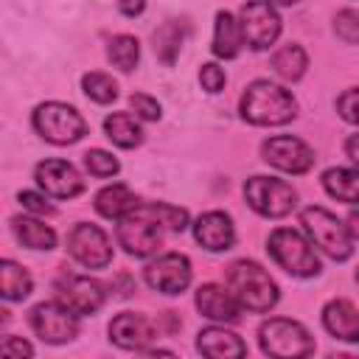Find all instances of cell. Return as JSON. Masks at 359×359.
Listing matches in <instances>:
<instances>
[{
    "label": "cell",
    "mask_w": 359,
    "mask_h": 359,
    "mask_svg": "<svg viewBox=\"0 0 359 359\" xmlns=\"http://www.w3.org/2000/svg\"><path fill=\"white\" fill-rule=\"evenodd\" d=\"M241 118L252 126H283L297 115V101L292 93L269 79L252 81L241 95Z\"/></svg>",
    "instance_id": "6da1fadb"
},
{
    "label": "cell",
    "mask_w": 359,
    "mask_h": 359,
    "mask_svg": "<svg viewBox=\"0 0 359 359\" xmlns=\"http://www.w3.org/2000/svg\"><path fill=\"white\" fill-rule=\"evenodd\" d=\"M227 286L238 297L241 309L264 314L278 303V283L269 278V272L255 261H236L227 266Z\"/></svg>",
    "instance_id": "7a4b0ae2"
},
{
    "label": "cell",
    "mask_w": 359,
    "mask_h": 359,
    "mask_svg": "<svg viewBox=\"0 0 359 359\" xmlns=\"http://www.w3.org/2000/svg\"><path fill=\"white\" fill-rule=\"evenodd\" d=\"M300 224L309 233V241L320 247L334 261H348L353 255V238L348 233V224H342L331 210L311 205L300 210Z\"/></svg>",
    "instance_id": "3957f363"
},
{
    "label": "cell",
    "mask_w": 359,
    "mask_h": 359,
    "mask_svg": "<svg viewBox=\"0 0 359 359\" xmlns=\"http://www.w3.org/2000/svg\"><path fill=\"white\" fill-rule=\"evenodd\" d=\"M266 250H269L272 261L283 272H289L294 278H314V275H320V258H317L311 241H306L292 227L272 230L269 241H266Z\"/></svg>",
    "instance_id": "277c9868"
},
{
    "label": "cell",
    "mask_w": 359,
    "mask_h": 359,
    "mask_svg": "<svg viewBox=\"0 0 359 359\" xmlns=\"http://www.w3.org/2000/svg\"><path fill=\"white\" fill-rule=\"evenodd\" d=\"M163 230H165V227H163V222L157 219L151 202H149V205L140 202L129 216H123V219L118 222L115 236H118V244H121L129 255L146 258V255H151V252L160 250V244H163Z\"/></svg>",
    "instance_id": "5b68a950"
},
{
    "label": "cell",
    "mask_w": 359,
    "mask_h": 359,
    "mask_svg": "<svg viewBox=\"0 0 359 359\" xmlns=\"http://www.w3.org/2000/svg\"><path fill=\"white\" fill-rule=\"evenodd\" d=\"M258 342L266 356L278 359H300L314 353V337L297 323L286 317H269L258 328Z\"/></svg>",
    "instance_id": "8992f818"
},
{
    "label": "cell",
    "mask_w": 359,
    "mask_h": 359,
    "mask_svg": "<svg viewBox=\"0 0 359 359\" xmlns=\"http://www.w3.org/2000/svg\"><path fill=\"white\" fill-rule=\"evenodd\" d=\"M34 129L53 146H70L87 135V121L62 101H45L31 115Z\"/></svg>",
    "instance_id": "52a82bcc"
},
{
    "label": "cell",
    "mask_w": 359,
    "mask_h": 359,
    "mask_svg": "<svg viewBox=\"0 0 359 359\" xmlns=\"http://www.w3.org/2000/svg\"><path fill=\"white\" fill-rule=\"evenodd\" d=\"M244 199L258 216H266V219H280L292 213L297 205V194L289 182L278 177H261V174L244 182Z\"/></svg>",
    "instance_id": "ba28073f"
},
{
    "label": "cell",
    "mask_w": 359,
    "mask_h": 359,
    "mask_svg": "<svg viewBox=\"0 0 359 359\" xmlns=\"http://www.w3.org/2000/svg\"><path fill=\"white\" fill-rule=\"evenodd\" d=\"M28 323H31L34 334L42 342H50V345L70 342L79 334V314L70 311L67 306H62L59 300H53V303H36L31 309V314H28Z\"/></svg>",
    "instance_id": "9c48e42d"
},
{
    "label": "cell",
    "mask_w": 359,
    "mask_h": 359,
    "mask_svg": "<svg viewBox=\"0 0 359 359\" xmlns=\"http://www.w3.org/2000/svg\"><path fill=\"white\" fill-rule=\"evenodd\" d=\"M238 22H241L244 42L252 50H264V48L275 45V39L280 36V17H278L275 6L266 3V0H250V3H244L241 6V14H238Z\"/></svg>",
    "instance_id": "30bf717a"
},
{
    "label": "cell",
    "mask_w": 359,
    "mask_h": 359,
    "mask_svg": "<svg viewBox=\"0 0 359 359\" xmlns=\"http://www.w3.org/2000/svg\"><path fill=\"white\" fill-rule=\"evenodd\" d=\"M67 252L73 261H79L87 269H104L112 261V244L107 238V233L98 224H76L67 233Z\"/></svg>",
    "instance_id": "8fae6325"
},
{
    "label": "cell",
    "mask_w": 359,
    "mask_h": 359,
    "mask_svg": "<svg viewBox=\"0 0 359 359\" xmlns=\"http://www.w3.org/2000/svg\"><path fill=\"white\" fill-rule=\"evenodd\" d=\"M261 157H264V163H269L272 168L286 171V174H306L314 165V149L292 135H278V137L264 140Z\"/></svg>",
    "instance_id": "7c38bea8"
},
{
    "label": "cell",
    "mask_w": 359,
    "mask_h": 359,
    "mask_svg": "<svg viewBox=\"0 0 359 359\" xmlns=\"http://www.w3.org/2000/svg\"><path fill=\"white\" fill-rule=\"evenodd\" d=\"M56 300L62 306H67L70 311H76L79 317H84V314H95L104 306L107 292H104V286L95 278H87V275H62L56 280Z\"/></svg>",
    "instance_id": "4fadbf2b"
},
{
    "label": "cell",
    "mask_w": 359,
    "mask_h": 359,
    "mask_svg": "<svg viewBox=\"0 0 359 359\" xmlns=\"http://www.w3.org/2000/svg\"><path fill=\"white\" fill-rule=\"evenodd\" d=\"M143 278L151 289L163 294H180L191 283V261L182 252H165L146 264Z\"/></svg>",
    "instance_id": "5bb4252c"
},
{
    "label": "cell",
    "mask_w": 359,
    "mask_h": 359,
    "mask_svg": "<svg viewBox=\"0 0 359 359\" xmlns=\"http://www.w3.org/2000/svg\"><path fill=\"white\" fill-rule=\"evenodd\" d=\"M34 180L53 199H73L84 191L81 174L67 160H42L34 168Z\"/></svg>",
    "instance_id": "9a60e30c"
},
{
    "label": "cell",
    "mask_w": 359,
    "mask_h": 359,
    "mask_svg": "<svg viewBox=\"0 0 359 359\" xmlns=\"http://www.w3.org/2000/svg\"><path fill=\"white\" fill-rule=\"evenodd\" d=\"M194 238L210 252H224L236 241L233 219L222 210H208L194 222Z\"/></svg>",
    "instance_id": "2e32d148"
},
{
    "label": "cell",
    "mask_w": 359,
    "mask_h": 359,
    "mask_svg": "<svg viewBox=\"0 0 359 359\" xmlns=\"http://www.w3.org/2000/svg\"><path fill=\"white\" fill-rule=\"evenodd\" d=\"M196 309L216 323H236L241 314V303L233 289L219 283H202L196 289Z\"/></svg>",
    "instance_id": "e0dca14e"
},
{
    "label": "cell",
    "mask_w": 359,
    "mask_h": 359,
    "mask_svg": "<svg viewBox=\"0 0 359 359\" xmlns=\"http://www.w3.org/2000/svg\"><path fill=\"white\" fill-rule=\"evenodd\" d=\"M154 337V325L135 311H123L109 323V339L123 351H143Z\"/></svg>",
    "instance_id": "ac0fdd59"
},
{
    "label": "cell",
    "mask_w": 359,
    "mask_h": 359,
    "mask_svg": "<svg viewBox=\"0 0 359 359\" xmlns=\"http://www.w3.org/2000/svg\"><path fill=\"white\" fill-rule=\"evenodd\" d=\"M196 348L202 356L210 359H238L247 353L244 339L236 331H227L222 325H208L196 334Z\"/></svg>",
    "instance_id": "d6986e66"
},
{
    "label": "cell",
    "mask_w": 359,
    "mask_h": 359,
    "mask_svg": "<svg viewBox=\"0 0 359 359\" xmlns=\"http://www.w3.org/2000/svg\"><path fill=\"white\" fill-rule=\"evenodd\" d=\"M323 325L342 342H359V309L351 300H331L323 309Z\"/></svg>",
    "instance_id": "ffe728a7"
},
{
    "label": "cell",
    "mask_w": 359,
    "mask_h": 359,
    "mask_svg": "<svg viewBox=\"0 0 359 359\" xmlns=\"http://www.w3.org/2000/svg\"><path fill=\"white\" fill-rule=\"evenodd\" d=\"M241 48H244L241 22L230 11H219L216 25H213V53L219 59H236L241 53Z\"/></svg>",
    "instance_id": "44dd1931"
},
{
    "label": "cell",
    "mask_w": 359,
    "mask_h": 359,
    "mask_svg": "<svg viewBox=\"0 0 359 359\" xmlns=\"http://www.w3.org/2000/svg\"><path fill=\"white\" fill-rule=\"evenodd\" d=\"M137 205H140L137 196H135L126 185H121V182L107 185V188H101V191L95 194V210H98L104 219H115V222H121V219L129 216Z\"/></svg>",
    "instance_id": "7402d4cb"
},
{
    "label": "cell",
    "mask_w": 359,
    "mask_h": 359,
    "mask_svg": "<svg viewBox=\"0 0 359 359\" xmlns=\"http://www.w3.org/2000/svg\"><path fill=\"white\" fill-rule=\"evenodd\" d=\"M104 132L121 149H135L143 140V129L135 121V115H129V112H112V115H107L104 118Z\"/></svg>",
    "instance_id": "603a6c76"
},
{
    "label": "cell",
    "mask_w": 359,
    "mask_h": 359,
    "mask_svg": "<svg viewBox=\"0 0 359 359\" xmlns=\"http://www.w3.org/2000/svg\"><path fill=\"white\" fill-rule=\"evenodd\" d=\"M11 224H14L17 238H20L28 250H53V247H56V233H53V227H48V224L39 222L36 216H17Z\"/></svg>",
    "instance_id": "cb8c5ba5"
},
{
    "label": "cell",
    "mask_w": 359,
    "mask_h": 359,
    "mask_svg": "<svg viewBox=\"0 0 359 359\" xmlns=\"http://www.w3.org/2000/svg\"><path fill=\"white\" fill-rule=\"evenodd\" d=\"M31 289H34L31 275H28L17 261L6 258V261L0 264V294H3V300H8V303L25 300V297L31 294Z\"/></svg>",
    "instance_id": "d4e9b609"
},
{
    "label": "cell",
    "mask_w": 359,
    "mask_h": 359,
    "mask_svg": "<svg viewBox=\"0 0 359 359\" xmlns=\"http://www.w3.org/2000/svg\"><path fill=\"white\" fill-rule=\"evenodd\" d=\"M323 188L345 205H359V171L353 168H328L323 174Z\"/></svg>",
    "instance_id": "484cf974"
},
{
    "label": "cell",
    "mask_w": 359,
    "mask_h": 359,
    "mask_svg": "<svg viewBox=\"0 0 359 359\" xmlns=\"http://www.w3.org/2000/svg\"><path fill=\"white\" fill-rule=\"evenodd\" d=\"M272 67H275V73L283 81H300L303 73H306V67H309V56H306V50L300 45H292L289 42V45H283V48L275 50Z\"/></svg>",
    "instance_id": "4316f807"
},
{
    "label": "cell",
    "mask_w": 359,
    "mask_h": 359,
    "mask_svg": "<svg viewBox=\"0 0 359 359\" xmlns=\"http://www.w3.org/2000/svg\"><path fill=\"white\" fill-rule=\"evenodd\" d=\"M182 39H185V28L180 22H165L154 31V53L160 56V62L165 65H174L180 48H182Z\"/></svg>",
    "instance_id": "83f0119b"
},
{
    "label": "cell",
    "mask_w": 359,
    "mask_h": 359,
    "mask_svg": "<svg viewBox=\"0 0 359 359\" xmlns=\"http://www.w3.org/2000/svg\"><path fill=\"white\" fill-rule=\"evenodd\" d=\"M107 56H109V62H112L118 70L129 73V70H135V65H137V59H140V45H137L135 36H129V34H118V36L109 39Z\"/></svg>",
    "instance_id": "f1b7e54d"
},
{
    "label": "cell",
    "mask_w": 359,
    "mask_h": 359,
    "mask_svg": "<svg viewBox=\"0 0 359 359\" xmlns=\"http://www.w3.org/2000/svg\"><path fill=\"white\" fill-rule=\"evenodd\" d=\"M81 90L87 98H93L95 104H112L118 98V84L107 76V73H87L81 79Z\"/></svg>",
    "instance_id": "f546056e"
},
{
    "label": "cell",
    "mask_w": 359,
    "mask_h": 359,
    "mask_svg": "<svg viewBox=\"0 0 359 359\" xmlns=\"http://www.w3.org/2000/svg\"><path fill=\"white\" fill-rule=\"evenodd\" d=\"M84 168H87L93 177H115V174L121 171V163H118L109 151H104V149H90V151L84 154Z\"/></svg>",
    "instance_id": "4dcf8cb0"
},
{
    "label": "cell",
    "mask_w": 359,
    "mask_h": 359,
    "mask_svg": "<svg viewBox=\"0 0 359 359\" xmlns=\"http://www.w3.org/2000/svg\"><path fill=\"white\" fill-rule=\"evenodd\" d=\"M334 34L345 45H359V14L351 11V8L337 11V17H334Z\"/></svg>",
    "instance_id": "1f68e13d"
},
{
    "label": "cell",
    "mask_w": 359,
    "mask_h": 359,
    "mask_svg": "<svg viewBox=\"0 0 359 359\" xmlns=\"http://www.w3.org/2000/svg\"><path fill=\"white\" fill-rule=\"evenodd\" d=\"M337 112L342 121L359 126V87H351L337 98Z\"/></svg>",
    "instance_id": "d6a6232c"
},
{
    "label": "cell",
    "mask_w": 359,
    "mask_h": 359,
    "mask_svg": "<svg viewBox=\"0 0 359 359\" xmlns=\"http://www.w3.org/2000/svg\"><path fill=\"white\" fill-rule=\"evenodd\" d=\"M129 104H132L135 115L143 118V121H157L160 118V104L151 95H146V93H132L129 95Z\"/></svg>",
    "instance_id": "836d02e7"
},
{
    "label": "cell",
    "mask_w": 359,
    "mask_h": 359,
    "mask_svg": "<svg viewBox=\"0 0 359 359\" xmlns=\"http://www.w3.org/2000/svg\"><path fill=\"white\" fill-rule=\"evenodd\" d=\"M199 84H202V90H208V93H219V90L224 87V67H219L216 62L202 65V67H199Z\"/></svg>",
    "instance_id": "e575fe53"
},
{
    "label": "cell",
    "mask_w": 359,
    "mask_h": 359,
    "mask_svg": "<svg viewBox=\"0 0 359 359\" xmlns=\"http://www.w3.org/2000/svg\"><path fill=\"white\" fill-rule=\"evenodd\" d=\"M17 199H20V205H22L28 213H53V205H48L45 196H39V194H34V191H22Z\"/></svg>",
    "instance_id": "d590c367"
},
{
    "label": "cell",
    "mask_w": 359,
    "mask_h": 359,
    "mask_svg": "<svg viewBox=\"0 0 359 359\" xmlns=\"http://www.w3.org/2000/svg\"><path fill=\"white\" fill-rule=\"evenodd\" d=\"M3 353L6 356H34V348L20 337H6L3 339Z\"/></svg>",
    "instance_id": "8d00e7d4"
},
{
    "label": "cell",
    "mask_w": 359,
    "mask_h": 359,
    "mask_svg": "<svg viewBox=\"0 0 359 359\" xmlns=\"http://www.w3.org/2000/svg\"><path fill=\"white\" fill-rule=\"evenodd\" d=\"M146 8V0H118V11L123 17H140Z\"/></svg>",
    "instance_id": "74e56055"
},
{
    "label": "cell",
    "mask_w": 359,
    "mask_h": 359,
    "mask_svg": "<svg viewBox=\"0 0 359 359\" xmlns=\"http://www.w3.org/2000/svg\"><path fill=\"white\" fill-rule=\"evenodd\" d=\"M345 154L359 165V132H356V135H351V137L345 140Z\"/></svg>",
    "instance_id": "f35d334b"
},
{
    "label": "cell",
    "mask_w": 359,
    "mask_h": 359,
    "mask_svg": "<svg viewBox=\"0 0 359 359\" xmlns=\"http://www.w3.org/2000/svg\"><path fill=\"white\" fill-rule=\"evenodd\" d=\"M345 224H348V233H351V238H353V241H359V208L348 213V222H345Z\"/></svg>",
    "instance_id": "ab89813d"
},
{
    "label": "cell",
    "mask_w": 359,
    "mask_h": 359,
    "mask_svg": "<svg viewBox=\"0 0 359 359\" xmlns=\"http://www.w3.org/2000/svg\"><path fill=\"white\" fill-rule=\"evenodd\" d=\"M266 3H272V6H294L300 0H266Z\"/></svg>",
    "instance_id": "60d3db41"
},
{
    "label": "cell",
    "mask_w": 359,
    "mask_h": 359,
    "mask_svg": "<svg viewBox=\"0 0 359 359\" xmlns=\"http://www.w3.org/2000/svg\"><path fill=\"white\" fill-rule=\"evenodd\" d=\"M356 283H359V269H356Z\"/></svg>",
    "instance_id": "b9f144b4"
}]
</instances>
